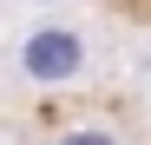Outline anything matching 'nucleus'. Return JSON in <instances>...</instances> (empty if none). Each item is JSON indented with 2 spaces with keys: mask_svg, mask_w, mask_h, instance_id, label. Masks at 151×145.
<instances>
[{
  "mask_svg": "<svg viewBox=\"0 0 151 145\" xmlns=\"http://www.w3.org/2000/svg\"><path fill=\"white\" fill-rule=\"evenodd\" d=\"M79 66H86V46L72 27H40L27 46H20V72L40 86H59V79H79Z\"/></svg>",
  "mask_w": 151,
  "mask_h": 145,
  "instance_id": "obj_1",
  "label": "nucleus"
},
{
  "mask_svg": "<svg viewBox=\"0 0 151 145\" xmlns=\"http://www.w3.org/2000/svg\"><path fill=\"white\" fill-rule=\"evenodd\" d=\"M59 145H112V138H105V132H66Z\"/></svg>",
  "mask_w": 151,
  "mask_h": 145,
  "instance_id": "obj_2",
  "label": "nucleus"
}]
</instances>
